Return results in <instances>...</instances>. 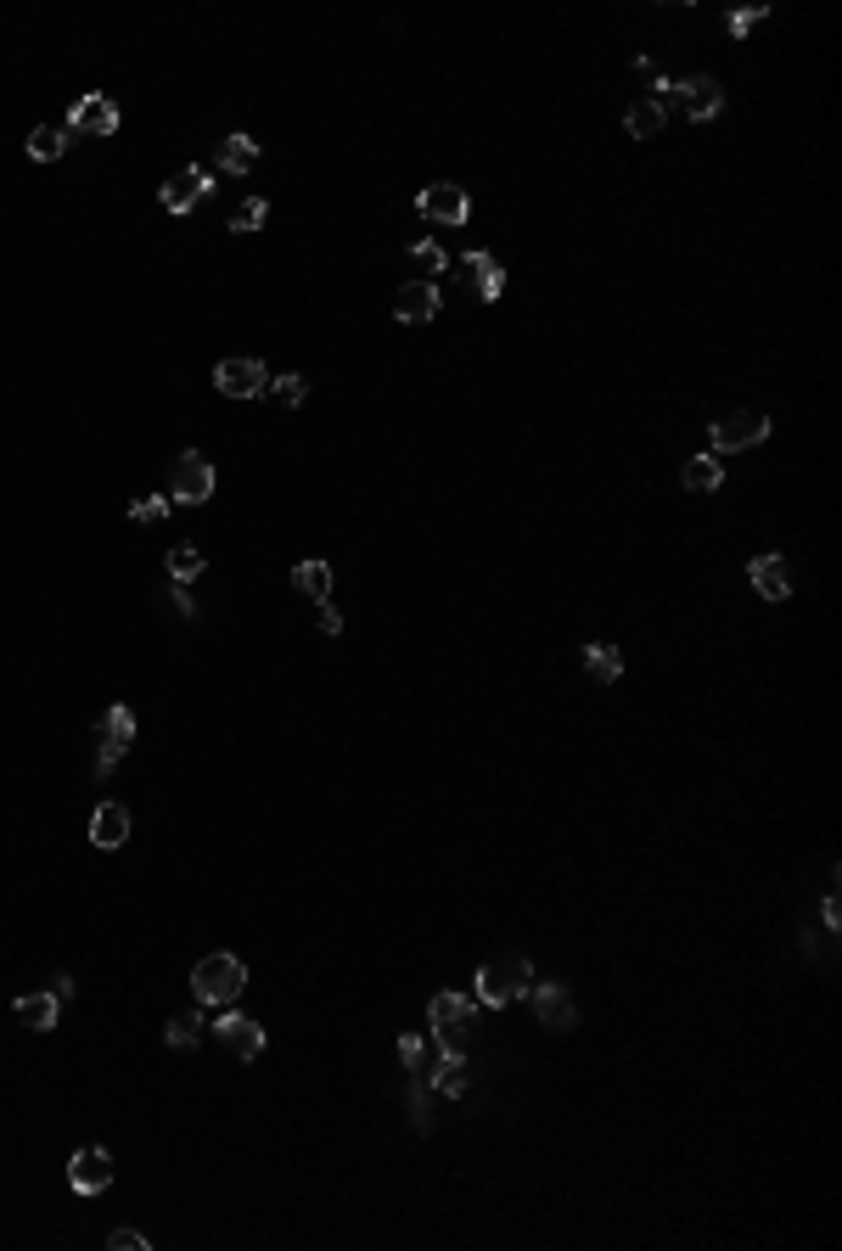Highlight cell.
<instances>
[{"instance_id": "7c38bea8", "label": "cell", "mask_w": 842, "mask_h": 1251, "mask_svg": "<svg viewBox=\"0 0 842 1251\" xmlns=\"http://www.w3.org/2000/svg\"><path fill=\"white\" fill-rule=\"evenodd\" d=\"M439 309H444L439 281H404L399 298H393V320H399V326H428Z\"/></svg>"}, {"instance_id": "2e32d148", "label": "cell", "mask_w": 842, "mask_h": 1251, "mask_svg": "<svg viewBox=\"0 0 842 1251\" xmlns=\"http://www.w3.org/2000/svg\"><path fill=\"white\" fill-rule=\"evenodd\" d=\"M124 842H130V809H124V802H96V809H91V848L113 853Z\"/></svg>"}, {"instance_id": "4fadbf2b", "label": "cell", "mask_w": 842, "mask_h": 1251, "mask_svg": "<svg viewBox=\"0 0 842 1251\" xmlns=\"http://www.w3.org/2000/svg\"><path fill=\"white\" fill-rule=\"evenodd\" d=\"M113 130H119V107H113V96H102V91L79 96V102L68 107V135H113Z\"/></svg>"}, {"instance_id": "ffe728a7", "label": "cell", "mask_w": 842, "mask_h": 1251, "mask_svg": "<svg viewBox=\"0 0 842 1251\" xmlns=\"http://www.w3.org/2000/svg\"><path fill=\"white\" fill-rule=\"evenodd\" d=\"M57 1011H62V999H57L51 988H40V994H23V999L12 1005L18 1027H29V1033H51V1027H57Z\"/></svg>"}, {"instance_id": "4316f807", "label": "cell", "mask_w": 842, "mask_h": 1251, "mask_svg": "<svg viewBox=\"0 0 842 1251\" xmlns=\"http://www.w3.org/2000/svg\"><path fill=\"white\" fill-rule=\"evenodd\" d=\"M208 1033V1022L197 1016V1011H181V1016H168V1027H163V1044L168 1049H192L197 1038Z\"/></svg>"}, {"instance_id": "d6a6232c", "label": "cell", "mask_w": 842, "mask_h": 1251, "mask_svg": "<svg viewBox=\"0 0 842 1251\" xmlns=\"http://www.w3.org/2000/svg\"><path fill=\"white\" fill-rule=\"evenodd\" d=\"M433 1089H444V1095H466V1066H461V1055H450V1066L439 1071V1084Z\"/></svg>"}, {"instance_id": "44dd1931", "label": "cell", "mask_w": 842, "mask_h": 1251, "mask_svg": "<svg viewBox=\"0 0 842 1251\" xmlns=\"http://www.w3.org/2000/svg\"><path fill=\"white\" fill-rule=\"evenodd\" d=\"M578 663H584V674L596 679V685H613V679L624 674V652H618V646H584Z\"/></svg>"}, {"instance_id": "9c48e42d", "label": "cell", "mask_w": 842, "mask_h": 1251, "mask_svg": "<svg viewBox=\"0 0 842 1251\" xmlns=\"http://www.w3.org/2000/svg\"><path fill=\"white\" fill-rule=\"evenodd\" d=\"M214 1038L236 1055V1060H259L265 1055V1027L253 1022V1016H236L230 1005L219 1011V1022H214Z\"/></svg>"}, {"instance_id": "5bb4252c", "label": "cell", "mask_w": 842, "mask_h": 1251, "mask_svg": "<svg viewBox=\"0 0 842 1251\" xmlns=\"http://www.w3.org/2000/svg\"><path fill=\"white\" fill-rule=\"evenodd\" d=\"M528 1005H534V1016L545 1022V1027H556V1033H567L573 1022H578V1011H573V994L562 988V982H528V994H523Z\"/></svg>"}, {"instance_id": "ac0fdd59", "label": "cell", "mask_w": 842, "mask_h": 1251, "mask_svg": "<svg viewBox=\"0 0 842 1251\" xmlns=\"http://www.w3.org/2000/svg\"><path fill=\"white\" fill-rule=\"evenodd\" d=\"M428 1022H433V1033H439V1038L466 1033V1027H472V999H466V994H433Z\"/></svg>"}, {"instance_id": "5b68a950", "label": "cell", "mask_w": 842, "mask_h": 1251, "mask_svg": "<svg viewBox=\"0 0 842 1251\" xmlns=\"http://www.w3.org/2000/svg\"><path fill=\"white\" fill-rule=\"evenodd\" d=\"M399 1060L415 1084H439V1071L450 1066V1038H415V1033H399Z\"/></svg>"}, {"instance_id": "7a4b0ae2", "label": "cell", "mask_w": 842, "mask_h": 1251, "mask_svg": "<svg viewBox=\"0 0 842 1251\" xmlns=\"http://www.w3.org/2000/svg\"><path fill=\"white\" fill-rule=\"evenodd\" d=\"M528 982H534V965L523 960V954H500V960H489L483 971H478V1005H489V1011H505V1005H517L523 994H528Z\"/></svg>"}, {"instance_id": "d590c367", "label": "cell", "mask_w": 842, "mask_h": 1251, "mask_svg": "<svg viewBox=\"0 0 842 1251\" xmlns=\"http://www.w3.org/2000/svg\"><path fill=\"white\" fill-rule=\"evenodd\" d=\"M320 635H331V640L343 635V612H337L331 601H320Z\"/></svg>"}, {"instance_id": "8d00e7d4", "label": "cell", "mask_w": 842, "mask_h": 1251, "mask_svg": "<svg viewBox=\"0 0 842 1251\" xmlns=\"http://www.w3.org/2000/svg\"><path fill=\"white\" fill-rule=\"evenodd\" d=\"M51 994H57V999H73V976H68V971L51 976Z\"/></svg>"}, {"instance_id": "7402d4cb", "label": "cell", "mask_w": 842, "mask_h": 1251, "mask_svg": "<svg viewBox=\"0 0 842 1251\" xmlns=\"http://www.w3.org/2000/svg\"><path fill=\"white\" fill-rule=\"evenodd\" d=\"M663 124H668V107H663V102H651V96H646V102H635V107L624 113V130H629L635 141L663 135Z\"/></svg>"}, {"instance_id": "4dcf8cb0", "label": "cell", "mask_w": 842, "mask_h": 1251, "mask_svg": "<svg viewBox=\"0 0 842 1251\" xmlns=\"http://www.w3.org/2000/svg\"><path fill=\"white\" fill-rule=\"evenodd\" d=\"M410 258H415L428 276H444V270H450V258H444V247H439V242H415V247H410Z\"/></svg>"}, {"instance_id": "e0dca14e", "label": "cell", "mask_w": 842, "mask_h": 1251, "mask_svg": "<svg viewBox=\"0 0 842 1251\" xmlns=\"http://www.w3.org/2000/svg\"><path fill=\"white\" fill-rule=\"evenodd\" d=\"M461 276L472 281V293H478L483 304H494V298L505 293V270H500L494 253H466V258H461Z\"/></svg>"}, {"instance_id": "6da1fadb", "label": "cell", "mask_w": 842, "mask_h": 1251, "mask_svg": "<svg viewBox=\"0 0 842 1251\" xmlns=\"http://www.w3.org/2000/svg\"><path fill=\"white\" fill-rule=\"evenodd\" d=\"M242 988H247V965H242L236 954H203L197 971H192V994H197V1005L225 1011V1005L242 999Z\"/></svg>"}, {"instance_id": "e575fe53", "label": "cell", "mask_w": 842, "mask_h": 1251, "mask_svg": "<svg viewBox=\"0 0 842 1251\" xmlns=\"http://www.w3.org/2000/svg\"><path fill=\"white\" fill-rule=\"evenodd\" d=\"M764 18H770L764 7H741V12L730 18V34H752V29H758V23H764Z\"/></svg>"}, {"instance_id": "83f0119b", "label": "cell", "mask_w": 842, "mask_h": 1251, "mask_svg": "<svg viewBox=\"0 0 842 1251\" xmlns=\"http://www.w3.org/2000/svg\"><path fill=\"white\" fill-rule=\"evenodd\" d=\"M163 567H168V578H175V584H192V578H203L208 556H203L197 545H175V551L163 556Z\"/></svg>"}, {"instance_id": "3957f363", "label": "cell", "mask_w": 842, "mask_h": 1251, "mask_svg": "<svg viewBox=\"0 0 842 1251\" xmlns=\"http://www.w3.org/2000/svg\"><path fill=\"white\" fill-rule=\"evenodd\" d=\"M651 102H674L686 119H697V124H708V119H719V107H725V91H719V79L713 73H697V79H680V84H668V79H657L651 73Z\"/></svg>"}, {"instance_id": "8992f818", "label": "cell", "mask_w": 842, "mask_h": 1251, "mask_svg": "<svg viewBox=\"0 0 842 1251\" xmlns=\"http://www.w3.org/2000/svg\"><path fill=\"white\" fill-rule=\"evenodd\" d=\"M214 388H219L225 399H259V393L270 388V377H265V360H253V353H236V360H219V366H214Z\"/></svg>"}, {"instance_id": "8fae6325", "label": "cell", "mask_w": 842, "mask_h": 1251, "mask_svg": "<svg viewBox=\"0 0 842 1251\" xmlns=\"http://www.w3.org/2000/svg\"><path fill=\"white\" fill-rule=\"evenodd\" d=\"M68 1185H73L79 1196H102V1190L113 1185V1156H107L102 1145L73 1150V1161H68Z\"/></svg>"}, {"instance_id": "d6986e66", "label": "cell", "mask_w": 842, "mask_h": 1251, "mask_svg": "<svg viewBox=\"0 0 842 1251\" xmlns=\"http://www.w3.org/2000/svg\"><path fill=\"white\" fill-rule=\"evenodd\" d=\"M747 578H752V589L764 595V601H787L792 595V578H787V562L781 556H752L747 562Z\"/></svg>"}, {"instance_id": "9a60e30c", "label": "cell", "mask_w": 842, "mask_h": 1251, "mask_svg": "<svg viewBox=\"0 0 842 1251\" xmlns=\"http://www.w3.org/2000/svg\"><path fill=\"white\" fill-rule=\"evenodd\" d=\"M214 494V461L208 455H197V450H186L181 461H175V494L168 500H181V505H203Z\"/></svg>"}, {"instance_id": "1f68e13d", "label": "cell", "mask_w": 842, "mask_h": 1251, "mask_svg": "<svg viewBox=\"0 0 842 1251\" xmlns=\"http://www.w3.org/2000/svg\"><path fill=\"white\" fill-rule=\"evenodd\" d=\"M168 505H175L168 494H146V500H135V505H130V516H135V522H163V516H168Z\"/></svg>"}, {"instance_id": "30bf717a", "label": "cell", "mask_w": 842, "mask_h": 1251, "mask_svg": "<svg viewBox=\"0 0 842 1251\" xmlns=\"http://www.w3.org/2000/svg\"><path fill=\"white\" fill-rule=\"evenodd\" d=\"M208 192H214V174L192 163V168H181V174H168V181H163V192H157V203H163L168 214H192V208H197V203H203Z\"/></svg>"}, {"instance_id": "f1b7e54d", "label": "cell", "mask_w": 842, "mask_h": 1251, "mask_svg": "<svg viewBox=\"0 0 842 1251\" xmlns=\"http://www.w3.org/2000/svg\"><path fill=\"white\" fill-rule=\"evenodd\" d=\"M265 219H270V203H265V197H247V203L230 214V230H236V236H253V230H265Z\"/></svg>"}, {"instance_id": "f546056e", "label": "cell", "mask_w": 842, "mask_h": 1251, "mask_svg": "<svg viewBox=\"0 0 842 1251\" xmlns=\"http://www.w3.org/2000/svg\"><path fill=\"white\" fill-rule=\"evenodd\" d=\"M265 393H270V399H276V404H281V410H298V404H304V399H309V382H304V377H298V371H292V377H276V382H270V388H265Z\"/></svg>"}, {"instance_id": "836d02e7", "label": "cell", "mask_w": 842, "mask_h": 1251, "mask_svg": "<svg viewBox=\"0 0 842 1251\" xmlns=\"http://www.w3.org/2000/svg\"><path fill=\"white\" fill-rule=\"evenodd\" d=\"M107 1245H113V1251H146L152 1240H146L141 1229H113V1234H107Z\"/></svg>"}, {"instance_id": "277c9868", "label": "cell", "mask_w": 842, "mask_h": 1251, "mask_svg": "<svg viewBox=\"0 0 842 1251\" xmlns=\"http://www.w3.org/2000/svg\"><path fill=\"white\" fill-rule=\"evenodd\" d=\"M764 438H770V416H758V410H730V416H719V421L708 427V443H713L719 455L758 450Z\"/></svg>"}, {"instance_id": "52a82bcc", "label": "cell", "mask_w": 842, "mask_h": 1251, "mask_svg": "<svg viewBox=\"0 0 842 1251\" xmlns=\"http://www.w3.org/2000/svg\"><path fill=\"white\" fill-rule=\"evenodd\" d=\"M135 747V712L119 701V707H107V719H102V752H96V775L107 780V775H119V758Z\"/></svg>"}, {"instance_id": "603a6c76", "label": "cell", "mask_w": 842, "mask_h": 1251, "mask_svg": "<svg viewBox=\"0 0 842 1251\" xmlns=\"http://www.w3.org/2000/svg\"><path fill=\"white\" fill-rule=\"evenodd\" d=\"M253 163H259V141H253V135L236 130V135L219 141V168H225V174H247Z\"/></svg>"}, {"instance_id": "d4e9b609", "label": "cell", "mask_w": 842, "mask_h": 1251, "mask_svg": "<svg viewBox=\"0 0 842 1251\" xmlns=\"http://www.w3.org/2000/svg\"><path fill=\"white\" fill-rule=\"evenodd\" d=\"M680 483H686L691 494H719V483H725L719 455H691V461H686V472H680Z\"/></svg>"}, {"instance_id": "cb8c5ba5", "label": "cell", "mask_w": 842, "mask_h": 1251, "mask_svg": "<svg viewBox=\"0 0 842 1251\" xmlns=\"http://www.w3.org/2000/svg\"><path fill=\"white\" fill-rule=\"evenodd\" d=\"M68 146H73L68 124H40V130L29 135V157H34V163H57Z\"/></svg>"}, {"instance_id": "ba28073f", "label": "cell", "mask_w": 842, "mask_h": 1251, "mask_svg": "<svg viewBox=\"0 0 842 1251\" xmlns=\"http://www.w3.org/2000/svg\"><path fill=\"white\" fill-rule=\"evenodd\" d=\"M415 214L428 219V225H466V214H472V197L461 192V186H450V181H439V186H428L415 197Z\"/></svg>"}, {"instance_id": "484cf974", "label": "cell", "mask_w": 842, "mask_h": 1251, "mask_svg": "<svg viewBox=\"0 0 842 1251\" xmlns=\"http://www.w3.org/2000/svg\"><path fill=\"white\" fill-rule=\"evenodd\" d=\"M292 589L309 595L315 606L331 601V567H326V562H298V567H292Z\"/></svg>"}]
</instances>
